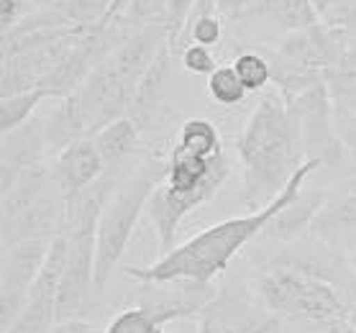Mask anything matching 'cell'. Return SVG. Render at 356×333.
Wrapping results in <instances>:
<instances>
[{
  "label": "cell",
  "instance_id": "obj_13",
  "mask_svg": "<svg viewBox=\"0 0 356 333\" xmlns=\"http://www.w3.org/2000/svg\"><path fill=\"white\" fill-rule=\"evenodd\" d=\"M170 54L172 47H164L159 51V57L154 59V65L146 70L136 88V95L131 100L129 118L138 123V129H144L146 123L152 121V115L159 111L164 98V85H167V74H170Z\"/></svg>",
  "mask_w": 356,
  "mask_h": 333
},
{
  "label": "cell",
  "instance_id": "obj_27",
  "mask_svg": "<svg viewBox=\"0 0 356 333\" xmlns=\"http://www.w3.org/2000/svg\"><path fill=\"white\" fill-rule=\"evenodd\" d=\"M216 3V8H218L220 16H228V18H241L243 10L249 8L254 0H213Z\"/></svg>",
  "mask_w": 356,
  "mask_h": 333
},
{
  "label": "cell",
  "instance_id": "obj_24",
  "mask_svg": "<svg viewBox=\"0 0 356 333\" xmlns=\"http://www.w3.org/2000/svg\"><path fill=\"white\" fill-rule=\"evenodd\" d=\"M197 6V0H170V18H167V31H170V47H179V39L185 36L190 13Z\"/></svg>",
  "mask_w": 356,
  "mask_h": 333
},
{
  "label": "cell",
  "instance_id": "obj_5",
  "mask_svg": "<svg viewBox=\"0 0 356 333\" xmlns=\"http://www.w3.org/2000/svg\"><path fill=\"white\" fill-rule=\"evenodd\" d=\"M284 100L292 108V113L298 115L308 159L321 162V167L339 162L346 149H343L339 131H336V108H333V98L328 85H325V77L310 82L302 90L287 95Z\"/></svg>",
  "mask_w": 356,
  "mask_h": 333
},
{
  "label": "cell",
  "instance_id": "obj_25",
  "mask_svg": "<svg viewBox=\"0 0 356 333\" xmlns=\"http://www.w3.org/2000/svg\"><path fill=\"white\" fill-rule=\"evenodd\" d=\"M24 18V0H0V26H3V33H10Z\"/></svg>",
  "mask_w": 356,
  "mask_h": 333
},
{
  "label": "cell",
  "instance_id": "obj_31",
  "mask_svg": "<svg viewBox=\"0 0 356 333\" xmlns=\"http://www.w3.org/2000/svg\"><path fill=\"white\" fill-rule=\"evenodd\" d=\"M348 190H351V193H356V182H351V185H348Z\"/></svg>",
  "mask_w": 356,
  "mask_h": 333
},
{
  "label": "cell",
  "instance_id": "obj_22",
  "mask_svg": "<svg viewBox=\"0 0 356 333\" xmlns=\"http://www.w3.org/2000/svg\"><path fill=\"white\" fill-rule=\"evenodd\" d=\"M103 333H162V325L156 323V318L149 310L136 305L121 310Z\"/></svg>",
  "mask_w": 356,
  "mask_h": 333
},
{
  "label": "cell",
  "instance_id": "obj_23",
  "mask_svg": "<svg viewBox=\"0 0 356 333\" xmlns=\"http://www.w3.org/2000/svg\"><path fill=\"white\" fill-rule=\"evenodd\" d=\"M182 67H185L187 72L193 74H205V77H211L220 65H216V57H213V51L208 47H200V44H187L185 49H182Z\"/></svg>",
  "mask_w": 356,
  "mask_h": 333
},
{
  "label": "cell",
  "instance_id": "obj_2",
  "mask_svg": "<svg viewBox=\"0 0 356 333\" xmlns=\"http://www.w3.org/2000/svg\"><path fill=\"white\" fill-rule=\"evenodd\" d=\"M236 149L243 164V200L251 211L277 200L308 162L298 115L280 92L264 95L257 103Z\"/></svg>",
  "mask_w": 356,
  "mask_h": 333
},
{
  "label": "cell",
  "instance_id": "obj_1",
  "mask_svg": "<svg viewBox=\"0 0 356 333\" xmlns=\"http://www.w3.org/2000/svg\"><path fill=\"white\" fill-rule=\"evenodd\" d=\"M318 167H321V162L308 159L298 170V174L290 179V185L280 193L277 200H272V203L259 208V211H251L246 216H238V218H226L216 223V226L205 228L200 234H195L193 238H187L185 244L175 246L170 254H162L154 264L126 267V277L138 279V282L144 284H211L216 277L226 272L228 264L238 257L243 246L254 241V238H261L269 220L302 193L305 179Z\"/></svg>",
  "mask_w": 356,
  "mask_h": 333
},
{
  "label": "cell",
  "instance_id": "obj_14",
  "mask_svg": "<svg viewBox=\"0 0 356 333\" xmlns=\"http://www.w3.org/2000/svg\"><path fill=\"white\" fill-rule=\"evenodd\" d=\"M44 131H47L49 152H57V154L74 141L90 138V126L74 95H67V98L59 100V106L44 121Z\"/></svg>",
  "mask_w": 356,
  "mask_h": 333
},
{
  "label": "cell",
  "instance_id": "obj_9",
  "mask_svg": "<svg viewBox=\"0 0 356 333\" xmlns=\"http://www.w3.org/2000/svg\"><path fill=\"white\" fill-rule=\"evenodd\" d=\"M51 170H54V179L62 187L67 203H72L106 174V164H103V156L97 152L95 141L82 138L54 156Z\"/></svg>",
  "mask_w": 356,
  "mask_h": 333
},
{
  "label": "cell",
  "instance_id": "obj_28",
  "mask_svg": "<svg viewBox=\"0 0 356 333\" xmlns=\"http://www.w3.org/2000/svg\"><path fill=\"white\" fill-rule=\"evenodd\" d=\"M241 333H284L282 323L277 318H264V320H257V323H246Z\"/></svg>",
  "mask_w": 356,
  "mask_h": 333
},
{
  "label": "cell",
  "instance_id": "obj_16",
  "mask_svg": "<svg viewBox=\"0 0 356 333\" xmlns=\"http://www.w3.org/2000/svg\"><path fill=\"white\" fill-rule=\"evenodd\" d=\"M351 231H356V193L346 187L339 195H328L310 228V236L328 244L336 236H346Z\"/></svg>",
  "mask_w": 356,
  "mask_h": 333
},
{
  "label": "cell",
  "instance_id": "obj_10",
  "mask_svg": "<svg viewBox=\"0 0 356 333\" xmlns=\"http://www.w3.org/2000/svg\"><path fill=\"white\" fill-rule=\"evenodd\" d=\"M49 152L44 121L31 118L21 129L3 133V152H0V187L3 193L16 182L26 170L44 164V154Z\"/></svg>",
  "mask_w": 356,
  "mask_h": 333
},
{
  "label": "cell",
  "instance_id": "obj_3",
  "mask_svg": "<svg viewBox=\"0 0 356 333\" xmlns=\"http://www.w3.org/2000/svg\"><path fill=\"white\" fill-rule=\"evenodd\" d=\"M167 177V162L146 159L123 179L108 197L97 220L95 246V293H103L129 249L141 213L154 195L156 185Z\"/></svg>",
  "mask_w": 356,
  "mask_h": 333
},
{
  "label": "cell",
  "instance_id": "obj_7",
  "mask_svg": "<svg viewBox=\"0 0 356 333\" xmlns=\"http://www.w3.org/2000/svg\"><path fill=\"white\" fill-rule=\"evenodd\" d=\"M67 267V228L51 241L49 257L33 282L24 310L3 333H51L59 323V287Z\"/></svg>",
  "mask_w": 356,
  "mask_h": 333
},
{
  "label": "cell",
  "instance_id": "obj_20",
  "mask_svg": "<svg viewBox=\"0 0 356 333\" xmlns=\"http://www.w3.org/2000/svg\"><path fill=\"white\" fill-rule=\"evenodd\" d=\"M234 70L241 77L243 88L249 90V92H259V90H264L269 82L275 80L272 62L261 57L259 51H241L234 59Z\"/></svg>",
  "mask_w": 356,
  "mask_h": 333
},
{
  "label": "cell",
  "instance_id": "obj_32",
  "mask_svg": "<svg viewBox=\"0 0 356 333\" xmlns=\"http://www.w3.org/2000/svg\"><path fill=\"white\" fill-rule=\"evenodd\" d=\"M162 333H164V331H162Z\"/></svg>",
  "mask_w": 356,
  "mask_h": 333
},
{
  "label": "cell",
  "instance_id": "obj_11",
  "mask_svg": "<svg viewBox=\"0 0 356 333\" xmlns=\"http://www.w3.org/2000/svg\"><path fill=\"white\" fill-rule=\"evenodd\" d=\"M92 141H95L97 152L103 156L106 174L123 182L131 174L129 164L136 162V156L141 154V129H138V123L129 115H123L118 121L108 123L103 131H97Z\"/></svg>",
  "mask_w": 356,
  "mask_h": 333
},
{
  "label": "cell",
  "instance_id": "obj_29",
  "mask_svg": "<svg viewBox=\"0 0 356 333\" xmlns=\"http://www.w3.org/2000/svg\"><path fill=\"white\" fill-rule=\"evenodd\" d=\"M51 333H92V328H90V323L80 320V318H70V320H62V323L54 325Z\"/></svg>",
  "mask_w": 356,
  "mask_h": 333
},
{
  "label": "cell",
  "instance_id": "obj_21",
  "mask_svg": "<svg viewBox=\"0 0 356 333\" xmlns=\"http://www.w3.org/2000/svg\"><path fill=\"white\" fill-rule=\"evenodd\" d=\"M249 90L243 88L241 77L236 74L234 65H220L216 72L208 77V95L218 106H238L246 98Z\"/></svg>",
  "mask_w": 356,
  "mask_h": 333
},
{
  "label": "cell",
  "instance_id": "obj_8",
  "mask_svg": "<svg viewBox=\"0 0 356 333\" xmlns=\"http://www.w3.org/2000/svg\"><path fill=\"white\" fill-rule=\"evenodd\" d=\"M51 241H18L3 249V277H0V331H8L10 323L24 310L33 282L49 257Z\"/></svg>",
  "mask_w": 356,
  "mask_h": 333
},
{
  "label": "cell",
  "instance_id": "obj_12",
  "mask_svg": "<svg viewBox=\"0 0 356 333\" xmlns=\"http://www.w3.org/2000/svg\"><path fill=\"white\" fill-rule=\"evenodd\" d=\"M328 195L331 193H325V190H302L287 208H282L275 218L269 220L261 238H269V241H298L305 231L313 228Z\"/></svg>",
  "mask_w": 356,
  "mask_h": 333
},
{
  "label": "cell",
  "instance_id": "obj_30",
  "mask_svg": "<svg viewBox=\"0 0 356 333\" xmlns=\"http://www.w3.org/2000/svg\"><path fill=\"white\" fill-rule=\"evenodd\" d=\"M346 264H348V267H351V272H354V275H356V252L348 254V257H346Z\"/></svg>",
  "mask_w": 356,
  "mask_h": 333
},
{
  "label": "cell",
  "instance_id": "obj_17",
  "mask_svg": "<svg viewBox=\"0 0 356 333\" xmlns=\"http://www.w3.org/2000/svg\"><path fill=\"white\" fill-rule=\"evenodd\" d=\"M175 147L187 152V154L200 156V159H218V156L226 154L218 126L208 118H190V121L182 123Z\"/></svg>",
  "mask_w": 356,
  "mask_h": 333
},
{
  "label": "cell",
  "instance_id": "obj_18",
  "mask_svg": "<svg viewBox=\"0 0 356 333\" xmlns=\"http://www.w3.org/2000/svg\"><path fill=\"white\" fill-rule=\"evenodd\" d=\"M51 98L44 88H33L26 92H16L8 98H0V131L8 133V131L21 129L24 123L31 121L33 111L39 108L41 100Z\"/></svg>",
  "mask_w": 356,
  "mask_h": 333
},
{
  "label": "cell",
  "instance_id": "obj_4",
  "mask_svg": "<svg viewBox=\"0 0 356 333\" xmlns=\"http://www.w3.org/2000/svg\"><path fill=\"white\" fill-rule=\"evenodd\" d=\"M257 293L261 295L269 310L321 325V328L339 323V320H348L346 300L339 287L292 264L269 267L257 279Z\"/></svg>",
  "mask_w": 356,
  "mask_h": 333
},
{
  "label": "cell",
  "instance_id": "obj_26",
  "mask_svg": "<svg viewBox=\"0 0 356 333\" xmlns=\"http://www.w3.org/2000/svg\"><path fill=\"white\" fill-rule=\"evenodd\" d=\"M341 295H343V300H346V313H348V323L356 328V275L354 272H348L346 279L341 282Z\"/></svg>",
  "mask_w": 356,
  "mask_h": 333
},
{
  "label": "cell",
  "instance_id": "obj_19",
  "mask_svg": "<svg viewBox=\"0 0 356 333\" xmlns=\"http://www.w3.org/2000/svg\"><path fill=\"white\" fill-rule=\"evenodd\" d=\"M170 0H129L121 24L129 31H138L146 26H167Z\"/></svg>",
  "mask_w": 356,
  "mask_h": 333
},
{
  "label": "cell",
  "instance_id": "obj_15",
  "mask_svg": "<svg viewBox=\"0 0 356 333\" xmlns=\"http://www.w3.org/2000/svg\"><path fill=\"white\" fill-rule=\"evenodd\" d=\"M243 16H259L277 24L284 33L302 31L321 24L316 6L310 0H254Z\"/></svg>",
  "mask_w": 356,
  "mask_h": 333
},
{
  "label": "cell",
  "instance_id": "obj_6",
  "mask_svg": "<svg viewBox=\"0 0 356 333\" xmlns=\"http://www.w3.org/2000/svg\"><path fill=\"white\" fill-rule=\"evenodd\" d=\"M275 47L280 67L325 74L343 62L351 44H348V31L318 24L302 31L284 33Z\"/></svg>",
  "mask_w": 356,
  "mask_h": 333
}]
</instances>
